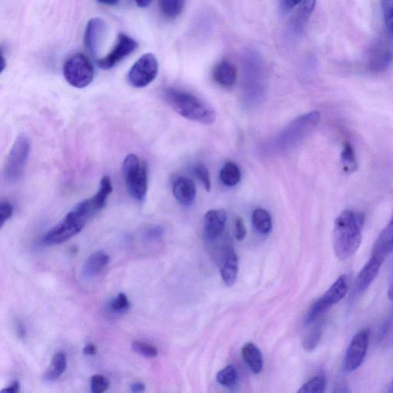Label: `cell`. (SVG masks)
Instances as JSON below:
<instances>
[{"mask_svg":"<svg viewBox=\"0 0 393 393\" xmlns=\"http://www.w3.org/2000/svg\"><path fill=\"white\" fill-rule=\"evenodd\" d=\"M384 261L381 257L372 255L358 274L355 283L356 293H364L371 285L378 275Z\"/></svg>","mask_w":393,"mask_h":393,"instance_id":"obj_15","label":"cell"},{"mask_svg":"<svg viewBox=\"0 0 393 393\" xmlns=\"http://www.w3.org/2000/svg\"><path fill=\"white\" fill-rule=\"evenodd\" d=\"M15 332H17V334L20 339H25L27 336V329L22 322L17 321V324H15Z\"/></svg>","mask_w":393,"mask_h":393,"instance_id":"obj_40","label":"cell"},{"mask_svg":"<svg viewBox=\"0 0 393 393\" xmlns=\"http://www.w3.org/2000/svg\"><path fill=\"white\" fill-rule=\"evenodd\" d=\"M388 296L391 301H393V279L391 282L390 286L388 290Z\"/></svg>","mask_w":393,"mask_h":393,"instance_id":"obj_48","label":"cell"},{"mask_svg":"<svg viewBox=\"0 0 393 393\" xmlns=\"http://www.w3.org/2000/svg\"><path fill=\"white\" fill-rule=\"evenodd\" d=\"M383 12L387 36L393 41V7L389 8Z\"/></svg>","mask_w":393,"mask_h":393,"instance_id":"obj_37","label":"cell"},{"mask_svg":"<svg viewBox=\"0 0 393 393\" xmlns=\"http://www.w3.org/2000/svg\"><path fill=\"white\" fill-rule=\"evenodd\" d=\"M220 178L222 183L227 187H234L237 185L241 179V172L238 166L234 162H227L220 171Z\"/></svg>","mask_w":393,"mask_h":393,"instance_id":"obj_24","label":"cell"},{"mask_svg":"<svg viewBox=\"0 0 393 393\" xmlns=\"http://www.w3.org/2000/svg\"><path fill=\"white\" fill-rule=\"evenodd\" d=\"M303 2V0H283L282 4L283 8L285 10H292V8L294 6L301 4Z\"/></svg>","mask_w":393,"mask_h":393,"instance_id":"obj_41","label":"cell"},{"mask_svg":"<svg viewBox=\"0 0 393 393\" xmlns=\"http://www.w3.org/2000/svg\"><path fill=\"white\" fill-rule=\"evenodd\" d=\"M120 0H97V2L106 6H115L119 3Z\"/></svg>","mask_w":393,"mask_h":393,"instance_id":"obj_45","label":"cell"},{"mask_svg":"<svg viewBox=\"0 0 393 393\" xmlns=\"http://www.w3.org/2000/svg\"><path fill=\"white\" fill-rule=\"evenodd\" d=\"M390 388V392H393V381H392Z\"/></svg>","mask_w":393,"mask_h":393,"instance_id":"obj_49","label":"cell"},{"mask_svg":"<svg viewBox=\"0 0 393 393\" xmlns=\"http://www.w3.org/2000/svg\"><path fill=\"white\" fill-rule=\"evenodd\" d=\"M217 381L224 387L231 388L238 381V372L233 366H227L217 374Z\"/></svg>","mask_w":393,"mask_h":393,"instance_id":"obj_30","label":"cell"},{"mask_svg":"<svg viewBox=\"0 0 393 393\" xmlns=\"http://www.w3.org/2000/svg\"><path fill=\"white\" fill-rule=\"evenodd\" d=\"M393 61V50L386 43H377L369 56L368 67L373 73H382L391 66Z\"/></svg>","mask_w":393,"mask_h":393,"instance_id":"obj_13","label":"cell"},{"mask_svg":"<svg viewBox=\"0 0 393 393\" xmlns=\"http://www.w3.org/2000/svg\"><path fill=\"white\" fill-rule=\"evenodd\" d=\"M94 68L90 60L83 53L70 57L64 66L66 82L77 89L87 87L94 78Z\"/></svg>","mask_w":393,"mask_h":393,"instance_id":"obj_7","label":"cell"},{"mask_svg":"<svg viewBox=\"0 0 393 393\" xmlns=\"http://www.w3.org/2000/svg\"><path fill=\"white\" fill-rule=\"evenodd\" d=\"M168 105L187 120L203 124H210L216 120V113L206 101L190 92L170 88L164 92Z\"/></svg>","mask_w":393,"mask_h":393,"instance_id":"obj_3","label":"cell"},{"mask_svg":"<svg viewBox=\"0 0 393 393\" xmlns=\"http://www.w3.org/2000/svg\"><path fill=\"white\" fill-rule=\"evenodd\" d=\"M348 288V275L343 274L327 292L313 304L306 316V324L313 323L333 306L342 301L347 295Z\"/></svg>","mask_w":393,"mask_h":393,"instance_id":"obj_8","label":"cell"},{"mask_svg":"<svg viewBox=\"0 0 393 393\" xmlns=\"http://www.w3.org/2000/svg\"><path fill=\"white\" fill-rule=\"evenodd\" d=\"M106 31V23L101 18H93L88 22L85 33V45L92 56H97L104 41Z\"/></svg>","mask_w":393,"mask_h":393,"instance_id":"obj_12","label":"cell"},{"mask_svg":"<svg viewBox=\"0 0 393 393\" xmlns=\"http://www.w3.org/2000/svg\"><path fill=\"white\" fill-rule=\"evenodd\" d=\"M141 8H145L151 4L152 0H134Z\"/></svg>","mask_w":393,"mask_h":393,"instance_id":"obj_46","label":"cell"},{"mask_svg":"<svg viewBox=\"0 0 393 393\" xmlns=\"http://www.w3.org/2000/svg\"><path fill=\"white\" fill-rule=\"evenodd\" d=\"M106 202L97 194L84 200L71 210L62 222L47 232L42 239L45 245H59L80 233L94 216L103 209Z\"/></svg>","mask_w":393,"mask_h":393,"instance_id":"obj_1","label":"cell"},{"mask_svg":"<svg viewBox=\"0 0 393 393\" xmlns=\"http://www.w3.org/2000/svg\"><path fill=\"white\" fill-rule=\"evenodd\" d=\"M164 230L162 227L157 226L152 227L145 234V238L148 241H158L162 238Z\"/></svg>","mask_w":393,"mask_h":393,"instance_id":"obj_39","label":"cell"},{"mask_svg":"<svg viewBox=\"0 0 393 393\" xmlns=\"http://www.w3.org/2000/svg\"><path fill=\"white\" fill-rule=\"evenodd\" d=\"M130 308V303L127 295L120 293L117 294L109 303V308L113 313H123L127 312Z\"/></svg>","mask_w":393,"mask_h":393,"instance_id":"obj_32","label":"cell"},{"mask_svg":"<svg viewBox=\"0 0 393 393\" xmlns=\"http://www.w3.org/2000/svg\"><path fill=\"white\" fill-rule=\"evenodd\" d=\"M131 348L132 350L138 353L139 355L148 359H153L158 356V350L153 347V345L144 342H133Z\"/></svg>","mask_w":393,"mask_h":393,"instance_id":"obj_31","label":"cell"},{"mask_svg":"<svg viewBox=\"0 0 393 393\" xmlns=\"http://www.w3.org/2000/svg\"><path fill=\"white\" fill-rule=\"evenodd\" d=\"M13 214V207L9 201H2L0 203V224L1 227Z\"/></svg>","mask_w":393,"mask_h":393,"instance_id":"obj_35","label":"cell"},{"mask_svg":"<svg viewBox=\"0 0 393 393\" xmlns=\"http://www.w3.org/2000/svg\"><path fill=\"white\" fill-rule=\"evenodd\" d=\"M159 10L165 17L174 19L183 13L185 0H158Z\"/></svg>","mask_w":393,"mask_h":393,"instance_id":"obj_26","label":"cell"},{"mask_svg":"<svg viewBox=\"0 0 393 393\" xmlns=\"http://www.w3.org/2000/svg\"><path fill=\"white\" fill-rule=\"evenodd\" d=\"M227 215L224 210H210L203 218V234L208 241H214L221 236L225 229Z\"/></svg>","mask_w":393,"mask_h":393,"instance_id":"obj_14","label":"cell"},{"mask_svg":"<svg viewBox=\"0 0 393 393\" xmlns=\"http://www.w3.org/2000/svg\"><path fill=\"white\" fill-rule=\"evenodd\" d=\"M323 327L324 324L322 322H318L312 327L303 343V348L306 351L312 352L317 348L323 335Z\"/></svg>","mask_w":393,"mask_h":393,"instance_id":"obj_27","label":"cell"},{"mask_svg":"<svg viewBox=\"0 0 393 393\" xmlns=\"http://www.w3.org/2000/svg\"><path fill=\"white\" fill-rule=\"evenodd\" d=\"M67 367V357L65 352H59L52 359L51 364L44 373L45 382L51 383L57 380L64 374Z\"/></svg>","mask_w":393,"mask_h":393,"instance_id":"obj_22","label":"cell"},{"mask_svg":"<svg viewBox=\"0 0 393 393\" xmlns=\"http://www.w3.org/2000/svg\"><path fill=\"white\" fill-rule=\"evenodd\" d=\"M83 353L85 355L87 356H95L97 353V349L95 347V345L88 343L87 345H85V347L83 349Z\"/></svg>","mask_w":393,"mask_h":393,"instance_id":"obj_42","label":"cell"},{"mask_svg":"<svg viewBox=\"0 0 393 393\" xmlns=\"http://www.w3.org/2000/svg\"><path fill=\"white\" fill-rule=\"evenodd\" d=\"M172 192L176 200L184 206H190L195 200L196 187L192 180L178 177L172 184Z\"/></svg>","mask_w":393,"mask_h":393,"instance_id":"obj_16","label":"cell"},{"mask_svg":"<svg viewBox=\"0 0 393 393\" xmlns=\"http://www.w3.org/2000/svg\"><path fill=\"white\" fill-rule=\"evenodd\" d=\"M194 174L198 178L208 192L210 191L211 180L208 169L202 164H196L194 168Z\"/></svg>","mask_w":393,"mask_h":393,"instance_id":"obj_34","label":"cell"},{"mask_svg":"<svg viewBox=\"0 0 393 393\" xmlns=\"http://www.w3.org/2000/svg\"><path fill=\"white\" fill-rule=\"evenodd\" d=\"M327 387V380L324 374H319L313 377L308 382H306L298 392L300 393H323Z\"/></svg>","mask_w":393,"mask_h":393,"instance_id":"obj_29","label":"cell"},{"mask_svg":"<svg viewBox=\"0 0 393 393\" xmlns=\"http://www.w3.org/2000/svg\"><path fill=\"white\" fill-rule=\"evenodd\" d=\"M239 271V259L234 252L227 255L222 266L221 274L224 285L231 287L237 280Z\"/></svg>","mask_w":393,"mask_h":393,"instance_id":"obj_23","label":"cell"},{"mask_svg":"<svg viewBox=\"0 0 393 393\" xmlns=\"http://www.w3.org/2000/svg\"><path fill=\"white\" fill-rule=\"evenodd\" d=\"M243 360L255 374L261 373L264 368V359L260 350L252 343H246L241 350Z\"/></svg>","mask_w":393,"mask_h":393,"instance_id":"obj_21","label":"cell"},{"mask_svg":"<svg viewBox=\"0 0 393 393\" xmlns=\"http://www.w3.org/2000/svg\"><path fill=\"white\" fill-rule=\"evenodd\" d=\"M138 47V43L135 39L124 34L117 36V43L114 48L106 57L98 61V66L101 69L108 70L113 68L117 64L129 56Z\"/></svg>","mask_w":393,"mask_h":393,"instance_id":"obj_11","label":"cell"},{"mask_svg":"<svg viewBox=\"0 0 393 393\" xmlns=\"http://www.w3.org/2000/svg\"><path fill=\"white\" fill-rule=\"evenodd\" d=\"M316 3L317 0H303L290 25V29L294 34L299 35L302 32L306 22L315 9Z\"/></svg>","mask_w":393,"mask_h":393,"instance_id":"obj_20","label":"cell"},{"mask_svg":"<svg viewBox=\"0 0 393 393\" xmlns=\"http://www.w3.org/2000/svg\"><path fill=\"white\" fill-rule=\"evenodd\" d=\"M237 68L230 61L224 60L219 62L213 71L214 80L224 87L234 85L237 80Z\"/></svg>","mask_w":393,"mask_h":393,"instance_id":"obj_19","label":"cell"},{"mask_svg":"<svg viewBox=\"0 0 393 393\" xmlns=\"http://www.w3.org/2000/svg\"><path fill=\"white\" fill-rule=\"evenodd\" d=\"M235 238L241 241L245 239L247 234L246 227L243 219L241 217L236 218L234 224Z\"/></svg>","mask_w":393,"mask_h":393,"instance_id":"obj_38","label":"cell"},{"mask_svg":"<svg viewBox=\"0 0 393 393\" xmlns=\"http://www.w3.org/2000/svg\"><path fill=\"white\" fill-rule=\"evenodd\" d=\"M321 114L317 110L298 117L282 131L277 145L282 151L287 150L300 143L317 127Z\"/></svg>","mask_w":393,"mask_h":393,"instance_id":"obj_5","label":"cell"},{"mask_svg":"<svg viewBox=\"0 0 393 393\" xmlns=\"http://www.w3.org/2000/svg\"><path fill=\"white\" fill-rule=\"evenodd\" d=\"M122 176L129 194L138 201H143L148 191V171L145 162L136 154H129L122 164Z\"/></svg>","mask_w":393,"mask_h":393,"instance_id":"obj_4","label":"cell"},{"mask_svg":"<svg viewBox=\"0 0 393 393\" xmlns=\"http://www.w3.org/2000/svg\"><path fill=\"white\" fill-rule=\"evenodd\" d=\"M341 162L345 171L352 173L357 169V161L355 150L352 145L345 143L343 145L341 153Z\"/></svg>","mask_w":393,"mask_h":393,"instance_id":"obj_28","label":"cell"},{"mask_svg":"<svg viewBox=\"0 0 393 393\" xmlns=\"http://www.w3.org/2000/svg\"><path fill=\"white\" fill-rule=\"evenodd\" d=\"M369 337L371 331L367 328L362 329L352 337L343 359L345 372H355L364 363L369 348Z\"/></svg>","mask_w":393,"mask_h":393,"instance_id":"obj_10","label":"cell"},{"mask_svg":"<svg viewBox=\"0 0 393 393\" xmlns=\"http://www.w3.org/2000/svg\"><path fill=\"white\" fill-rule=\"evenodd\" d=\"M393 325V310L389 313L388 317L385 319L383 324L379 330L378 339L379 341H382L387 337L390 331V329Z\"/></svg>","mask_w":393,"mask_h":393,"instance_id":"obj_36","label":"cell"},{"mask_svg":"<svg viewBox=\"0 0 393 393\" xmlns=\"http://www.w3.org/2000/svg\"><path fill=\"white\" fill-rule=\"evenodd\" d=\"M393 253V217L389 224L381 231L377 238L373 248L372 255L381 257L385 260Z\"/></svg>","mask_w":393,"mask_h":393,"instance_id":"obj_18","label":"cell"},{"mask_svg":"<svg viewBox=\"0 0 393 393\" xmlns=\"http://www.w3.org/2000/svg\"><path fill=\"white\" fill-rule=\"evenodd\" d=\"M382 6L383 11L393 7V0H382Z\"/></svg>","mask_w":393,"mask_h":393,"instance_id":"obj_47","label":"cell"},{"mask_svg":"<svg viewBox=\"0 0 393 393\" xmlns=\"http://www.w3.org/2000/svg\"><path fill=\"white\" fill-rule=\"evenodd\" d=\"M110 262L109 256L103 251H97L91 255L85 262L82 269V276L91 279L98 276L103 271Z\"/></svg>","mask_w":393,"mask_h":393,"instance_id":"obj_17","label":"cell"},{"mask_svg":"<svg viewBox=\"0 0 393 393\" xmlns=\"http://www.w3.org/2000/svg\"><path fill=\"white\" fill-rule=\"evenodd\" d=\"M20 384L18 381H14L9 387L2 390V392L17 393L20 391Z\"/></svg>","mask_w":393,"mask_h":393,"instance_id":"obj_43","label":"cell"},{"mask_svg":"<svg viewBox=\"0 0 393 393\" xmlns=\"http://www.w3.org/2000/svg\"><path fill=\"white\" fill-rule=\"evenodd\" d=\"M109 386V380L103 376H94L91 380L90 387L93 393L104 392L108 390Z\"/></svg>","mask_w":393,"mask_h":393,"instance_id":"obj_33","label":"cell"},{"mask_svg":"<svg viewBox=\"0 0 393 393\" xmlns=\"http://www.w3.org/2000/svg\"><path fill=\"white\" fill-rule=\"evenodd\" d=\"M365 215L355 210H345L334 223V253L341 261L348 260L359 250L363 241Z\"/></svg>","mask_w":393,"mask_h":393,"instance_id":"obj_2","label":"cell"},{"mask_svg":"<svg viewBox=\"0 0 393 393\" xmlns=\"http://www.w3.org/2000/svg\"><path fill=\"white\" fill-rule=\"evenodd\" d=\"M159 73V62L152 53L140 57L128 73V82L134 88L143 89L150 85Z\"/></svg>","mask_w":393,"mask_h":393,"instance_id":"obj_9","label":"cell"},{"mask_svg":"<svg viewBox=\"0 0 393 393\" xmlns=\"http://www.w3.org/2000/svg\"><path fill=\"white\" fill-rule=\"evenodd\" d=\"M252 223L255 229L262 234H269L272 230V218L265 209L257 208L253 212Z\"/></svg>","mask_w":393,"mask_h":393,"instance_id":"obj_25","label":"cell"},{"mask_svg":"<svg viewBox=\"0 0 393 393\" xmlns=\"http://www.w3.org/2000/svg\"><path fill=\"white\" fill-rule=\"evenodd\" d=\"M31 143L26 134H21L11 148L8 155L3 169V177L8 184L19 182L24 173L29 156Z\"/></svg>","mask_w":393,"mask_h":393,"instance_id":"obj_6","label":"cell"},{"mask_svg":"<svg viewBox=\"0 0 393 393\" xmlns=\"http://www.w3.org/2000/svg\"><path fill=\"white\" fill-rule=\"evenodd\" d=\"M130 390L132 392H141L145 390V386L143 383H136L131 385Z\"/></svg>","mask_w":393,"mask_h":393,"instance_id":"obj_44","label":"cell"}]
</instances>
